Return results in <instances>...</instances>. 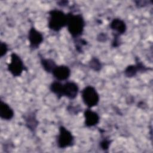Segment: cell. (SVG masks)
<instances>
[{"mask_svg": "<svg viewBox=\"0 0 153 153\" xmlns=\"http://www.w3.org/2000/svg\"><path fill=\"white\" fill-rule=\"evenodd\" d=\"M67 29L73 38H77L82 35L85 27V20L80 14H67Z\"/></svg>", "mask_w": 153, "mask_h": 153, "instance_id": "1", "label": "cell"}, {"mask_svg": "<svg viewBox=\"0 0 153 153\" xmlns=\"http://www.w3.org/2000/svg\"><path fill=\"white\" fill-rule=\"evenodd\" d=\"M48 27L54 32L60 31L66 26L68 16L63 11L57 9H53L48 12Z\"/></svg>", "mask_w": 153, "mask_h": 153, "instance_id": "2", "label": "cell"}, {"mask_svg": "<svg viewBox=\"0 0 153 153\" xmlns=\"http://www.w3.org/2000/svg\"><path fill=\"white\" fill-rule=\"evenodd\" d=\"M81 97L84 103L88 108H91L97 106L100 99L96 89L91 85H87L82 89L81 91Z\"/></svg>", "mask_w": 153, "mask_h": 153, "instance_id": "3", "label": "cell"}, {"mask_svg": "<svg viewBox=\"0 0 153 153\" xmlns=\"http://www.w3.org/2000/svg\"><path fill=\"white\" fill-rule=\"evenodd\" d=\"M25 65L20 57L15 53L11 54V60L8 64L7 69L9 72L15 77L20 76L25 70Z\"/></svg>", "mask_w": 153, "mask_h": 153, "instance_id": "4", "label": "cell"}, {"mask_svg": "<svg viewBox=\"0 0 153 153\" xmlns=\"http://www.w3.org/2000/svg\"><path fill=\"white\" fill-rule=\"evenodd\" d=\"M74 137L72 133L63 126L59 127V134L57 138V145L59 148L64 149L72 146Z\"/></svg>", "mask_w": 153, "mask_h": 153, "instance_id": "5", "label": "cell"}, {"mask_svg": "<svg viewBox=\"0 0 153 153\" xmlns=\"http://www.w3.org/2000/svg\"><path fill=\"white\" fill-rule=\"evenodd\" d=\"M28 40L30 43V47L32 50L38 48L44 40V36L41 32L32 27L28 32Z\"/></svg>", "mask_w": 153, "mask_h": 153, "instance_id": "6", "label": "cell"}, {"mask_svg": "<svg viewBox=\"0 0 153 153\" xmlns=\"http://www.w3.org/2000/svg\"><path fill=\"white\" fill-rule=\"evenodd\" d=\"M79 87L78 84L74 81H68L63 84V96L69 99H74L78 95Z\"/></svg>", "mask_w": 153, "mask_h": 153, "instance_id": "7", "label": "cell"}, {"mask_svg": "<svg viewBox=\"0 0 153 153\" xmlns=\"http://www.w3.org/2000/svg\"><path fill=\"white\" fill-rule=\"evenodd\" d=\"M71 69L66 65H57L52 72L53 76L59 81L68 79L71 75Z\"/></svg>", "mask_w": 153, "mask_h": 153, "instance_id": "8", "label": "cell"}, {"mask_svg": "<svg viewBox=\"0 0 153 153\" xmlns=\"http://www.w3.org/2000/svg\"><path fill=\"white\" fill-rule=\"evenodd\" d=\"M85 125L87 127H91L97 125L100 121V117L99 114L92 110L90 108H88L85 110L84 113Z\"/></svg>", "mask_w": 153, "mask_h": 153, "instance_id": "9", "label": "cell"}, {"mask_svg": "<svg viewBox=\"0 0 153 153\" xmlns=\"http://www.w3.org/2000/svg\"><path fill=\"white\" fill-rule=\"evenodd\" d=\"M148 69L141 62H137L136 65L128 66L124 70V75L126 77L131 78L134 76L139 71H146Z\"/></svg>", "mask_w": 153, "mask_h": 153, "instance_id": "10", "label": "cell"}, {"mask_svg": "<svg viewBox=\"0 0 153 153\" xmlns=\"http://www.w3.org/2000/svg\"><path fill=\"white\" fill-rule=\"evenodd\" d=\"M109 26L118 35L124 33L127 30V26L124 21L118 18L114 19L110 23Z\"/></svg>", "mask_w": 153, "mask_h": 153, "instance_id": "11", "label": "cell"}, {"mask_svg": "<svg viewBox=\"0 0 153 153\" xmlns=\"http://www.w3.org/2000/svg\"><path fill=\"white\" fill-rule=\"evenodd\" d=\"M14 111L7 103L1 100L0 117L4 120H10L14 117Z\"/></svg>", "mask_w": 153, "mask_h": 153, "instance_id": "12", "label": "cell"}, {"mask_svg": "<svg viewBox=\"0 0 153 153\" xmlns=\"http://www.w3.org/2000/svg\"><path fill=\"white\" fill-rule=\"evenodd\" d=\"M25 121L26 127L29 130L33 131L36 129L38 122L36 118V115L34 112H30L26 115L25 118Z\"/></svg>", "mask_w": 153, "mask_h": 153, "instance_id": "13", "label": "cell"}, {"mask_svg": "<svg viewBox=\"0 0 153 153\" xmlns=\"http://www.w3.org/2000/svg\"><path fill=\"white\" fill-rule=\"evenodd\" d=\"M41 64L44 71L48 73H52L57 66L54 60L51 59L42 58L41 59Z\"/></svg>", "mask_w": 153, "mask_h": 153, "instance_id": "14", "label": "cell"}, {"mask_svg": "<svg viewBox=\"0 0 153 153\" xmlns=\"http://www.w3.org/2000/svg\"><path fill=\"white\" fill-rule=\"evenodd\" d=\"M63 84H62L59 81H55L51 84L50 89L51 91L57 97L58 99H60L62 97H63Z\"/></svg>", "mask_w": 153, "mask_h": 153, "instance_id": "15", "label": "cell"}, {"mask_svg": "<svg viewBox=\"0 0 153 153\" xmlns=\"http://www.w3.org/2000/svg\"><path fill=\"white\" fill-rule=\"evenodd\" d=\"M88 66L94 71H99L102 69V65L100 61L96 57H92L88 62Z\"/></svg>", "mask_w": 153, "mask_h": 153, "instance_id": "16", "label": "cell"}, {"mask_svg": "<svg viewBox=\"0 0 153 153\" xmlns=\"http://www.w3.org/2000/svg\"><path fill=\"white\" fill-rule=\"evenodd\" d=\"M8 50V48L7 44L1 41L0 42V57H2L3 56H4L7 54Z\"/></svg>", "mask_w": 153, "mask_h": 153, "instance_id": "17", "label": "cell"}, {"mask_svg": "<svg viewBox=\"0 0 153 153\" xmlns=\"http://www.w3.org/2000/svg\"><path fill=\"white\" fill-rule=\"evenodd\" d=\"M110 144H111V141L108 139H103L100 142V146L101 148L104 151L108 149Z\"/></svg>", "mask_w": 153, "mask_h": 153, "instance_id": "18", "label": "cell"}, {"mask_svg": "<svg viewBox=\"0 0 153 153\" xmlns=\"http://www.w3.org/2000/svg\"><path fill=\"white\" fill-rule=\"evenodd\" d=\"M108 38V36L106 33H100L97 36V39L99 42H106Z\"/></svg>", "mask_w": 153, "mask_h": 153, "instance_id": "19", "label": "cell"}, {"mask_svg": "<svg viewBox=\"0 0 153 153\" xmlns=\"http://www.w3.org/2000/svg\"><path fill=\"white\" fill-rule=\"evenodd\" d=\"M81 109H78V108L76 107V106H72V107H71V106H69L68 108V111H71V114H77L79 112V111H80Z\"/></svg>", "mask_w": 153, "mask_h": 153, "instance_id": "20", "label": "cell"}]
</instances>
